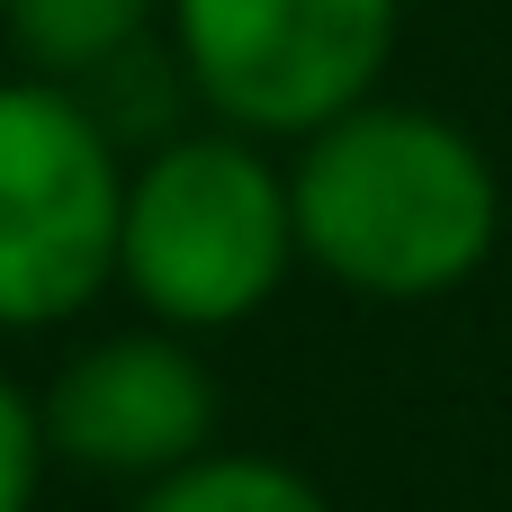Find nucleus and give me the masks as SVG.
Returning <instances> with one entry per match:
<instances>
[{
  "instance_id": "f257e3e1",
  "label": "nucleus",
  "mask_w": 512,
  "mask_h": 512,
  "mask_svg": "<svg viewBox=\"0 0 512 512\" xmlns=\"http://www.w3.org/2000/svg\"><path fill=\"white\" fill-rule=\"evenodd\" d=\"M288 207H297V261L387 306L468 288L504 234V180L486 144L405 99H360L315 135H297Z\"/></svg>"
},
{
  "instance_id": "f03ea898",
  "label": "nucleus",
  "mask_w": 512,
  "mask_h": 512,
  "mask_svg": "<svg viewBox=\"0 0 512 512\" xmlns=\"http://www.w3.org/2000/svg\"><path fill=\"white\" fill-rule=\"evenodd\" d=\"M297 270V207L288 171L243 126L171 135L126 171L117 279L171 333H225L279 297Z\"/></svg>"
},
{
  "instance_id": "7ed1b4c3",
  "label": "nucleus",
  "mask_w": 512,
  "mask_h": 512,
  "mask_svg": "<svg viewBox=\"0 0 512 512\" xmlns=\"http://www.w3.org/2000/svg\"><path fill=\"white\" fill-rule=\"evenodd\" d=\"M126 162L108 117L45 72L0 81V333L81 315L117 279Z\"/></svg>"
},
{
  "instance_id": "20e7f679",
  "label": "nucleus",
  "mask_w": 512,
  "mask_h": 512,
  "mask_svg": "<svg viewBox=\"0 0 512 512\" xmlns=\"http://www.w3.org/2000/svg\"><path fill=\"white\" fill-rule=\"evenodd\" d=\"M180 81L243 135H315L378 99L405 0H162Z\"/></svg>"
},
{
  "instance_id": "39448f33",
  "label": "nucleus",
  "mask_w": 512,
  "mask_h": 512,
  "mask_svg": "<svg viewBox=\"0 0 512 512\" xmlns=\"http://www.w3.org/2000/svg\"><path fill=\"white\" fill-rule=\"evenodd\" d=\"M45 450H63L90 477H162L207 450L216 432V378L180 333H108L45 387Z\"/></svg>"
},
{
  "instance_id": "423d86ee",
  "label": "nucleus",
  "mask_w": 512,
  "mask_h": 512,
  "mask_svg": "<svg viewBox=\"0 0 512 512\" xmlns=\"http://www.w3.org/2000/svg\"><path fill=\"white\" fill-rule=\"evenodd\" d=\"M9 9V45L27 54V72L45 81H90L117 54H135L162 18V0H0Z\"/></svg>"
},
{
  "instance_id": "0eeeda50",
  "label": "nucleus",
  "mask_w": 512,
  "mask_h": 512,
  "mask_svg": "<svg viewBox=\"0 0 512 512\" xmlns=\"http://www.w3.org/2000/svg\"><path fill=\"white\" fill-rule=\"evenodd\" d=\"M135 512H333L324 486L288 459H261V450H198L162 477H144Z\"/></svg>"
},
{
  "instance_id": "6e6552de",
  "label": "nucleus",
  "mask_w": 512,
  "mask_h": 512,
  "mask_svg": "<svg viewBox=\"0 0 512 512\" xmlns=\"http://www.w3.org/2000/svg\"><path fill=\"white\" fill-rule=\"evenodd\" d=\"M36 477H45V414L0 378V512H36Z\"/></svg>"
}]
</instances>
